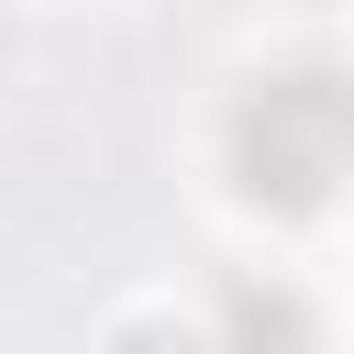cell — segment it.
<instances>
[{"label":"cell","mask_w":354,"mask_h":354,"mask_svg":"<svg viewBox=\"0 0 354 354\" xmlns=\"http://www.w3.org/2000/svg\"><path fill=\"white\" fill-rule=\"evenodd\" d=\"M343 166H354V100H343L332 66L266 77V88L232 111V177H243V199H266V210H321Z\"/></svg>","instance_id":"6da1fadb"},{"label":"cell","mask_w":354,"mask_h":354,"mask_svg":"<svg viewBox=\"0 0 354 354\" xmlns=\"http://www.w3.org/2000/svg\"><path fill=\"white\" fill-rule=\"evenodd\" d=\"M232 343H243V354H310V321H299V299H277V288H232Z\"/></svg>","instance_id":"7a4b0ae2"},{"label":"cell","mask_w":354,"mask_h":354,"mask_svg":"<svg viewBox=\"0 0 354 354\" xmlns=\"http://www.w3.org/2000/svg\"><path fill=\"white\" fill-rule=\"evenodd\" d=\"M111 354H210V343H199L188 321H133V332H122Z\"/></svg>","instance_id":"3957f363"}]
</instances>
